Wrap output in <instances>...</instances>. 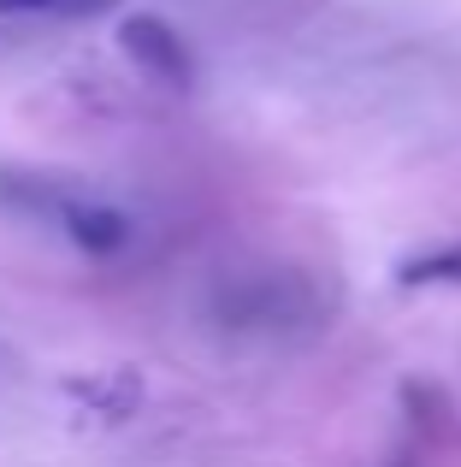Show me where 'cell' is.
<instances>
[{"mask_svg": "<svg viewBox=\"0 0 461 467\" xmlns=\"http://www.w3.org/2000/svg\"><path fill=\"white\" fill-rule=\"evenodd\" d=\"M118 47H125L149 78L172 83V89H190V78H196V59H190L184 36L166 18H154V12H130V18L118 24Z\"/></svg>", "mask_w": 461, "mask_h": 467, "instance_id": "6da1fadb", "label": "cell"}, {"mask_svg": "<svg viewBox=\"0 0 461 467\" xmlns=\"http://www.w3.org/2000/svg\"><path fill=\"white\" fill-rule=\"evenodd\" d=\"M59 219H66V237L77 243V249L89 254H118L130 237L125 213H113V207H89V202H66L59 207Z\"/></svg>", "mask_w": 461, "mask_h": 467, "instance_id": "7a4b0ae2", "label": "cell"}, {"mask_svg": "<svg viewBox=\"0 0 461 467\" xmlns=\"http://www.w3.org/2000/svg\"><path fill=\"white\" fill-rule=\"evenodd\" d=\"M83 397H89L95 409L107 414V420H125V414H137V402H142V379L130 373V367H118L113 379H95V385H83Z\"/></svg>", "mask_w": 461, "mask_h": 467, "instance_id": "3957f363", "label": "cell"}, {"mask_svg": "<svg viewBox=\"0 0 461 467\" xmlns=\"http://www.w3.org/2000/svg\"><path fill=\"white\" fill-rule=\"evenodd\" d=\"M403 278L408 290L420 285H461V249H432V254H415V261H403Z\"/></svg>", "mask_w": 461, "mask_h": 467, "instance_id": "277c9868", "label": "cell"}, {"mask_svg": "<svg viewBox=\"0 0 461 467\" xmlns=\"http://www.w3.org/2000/svg\"><path fill=\"white\" fill-rule=\"evenodd\" d=\"M107 6H118V0H0V12H59V18H89Z\"/></svg>", "mask_w": 461, "mask_h": 467, "instance_id": "5b68a950", "label": "cell"}]
</instances>
